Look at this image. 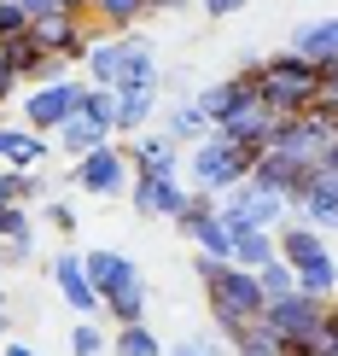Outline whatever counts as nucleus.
<instances>
[{
  "mask_svg": "<svg viewBox=\"0 0 338 356\" xmlns=\"http://www.w3.org/2000/svg\"><path fill=\"white\" fill-rule=\"evenodd\" d=\"M193 275H198V286H204V304H210V321H216V333L228 339H239L251 321H262V309H269V292H262V280L257 269H239V263H222V257H193Z\"/></svg>",
  "mask_w": 338,
  "mask_h": 356,
  "instance_id": "f257e3e1",
  "label": "nucleus"
},
{
  "mask_svg": "<svg viewBox=\"0 0 338 356\" xmlns=\"http://www.w3.org/2000/svg\"><path fill=\"white\" fill-rule=\"evenodd\" d=\"M245 76L257 82L262 106H269L274 117H298V111H310L315 94H321V65H315V58H303V53H291V47L274 53V58L245 65Z\"/></svg>",
  "mask_w": 338,
  "mask_h": 356,
  "instance_id": "f03ea898",
  "label": "nucleus"
},
{
  "mask_svg": "<svg viewBox=\"0 0 338 356\" xmlns=\"http://www.w3.org/2000/svg\"><path fill=\"white\" fill-rule=\"evenodd\" d=\"M257 146H233L228 135H204L193 152H187V181H193L198 193H228V187H239L245 175H251V164H257Z\"/></svg>",
  "mask_w": 338,
  "mask_h": 356,
  "instance_id": "7ed1b4c3",
  "label": "nucleus"
},
{
  "mask_svg": "<svg viewBox=\"0 0 338 356\" xmlns=\"http://www.w3.org/2000/svg\"><path fill=\"white\" fill-rule=\"evenodd\" d=\"M187 199H193V187L181 181V170H135V181H128V204H135V216H181Z\"/></svg>",
  "mask_w": 338,
  "mask_h": 356,
  "instance_id": "20e7f679",
  "label": "nucleus"
},
{
  "mask_svg": "<svg viewBox=\"0 0 338 356\" xmlns=\"http://www.w3.org/2000/svg\"><path fill=\"white\" fill-rule=\"evenodd\" d=\"M82 193H94V199H117V193H128V181H135V164H128V146H94L87 158H76V175H70Z\"/></svg>",
  "mask_w": 338,
  "mask_h": 356,
  "instance_id": "39448f33",
  "label": "nucleus"
},
{
  "mask_svg": "<svg viewBox=\"0 0 338 356\" xmlns=\"http://www.w3.org/2000/svg\"><path fill=\"white\" fill-rule=\"evenodd\" d=\"M321 316H327V298H310V292H286V298H269L262 309V321H269L274 333H280L286 350H303L321 327Z\"/></svg>",
  "mask_w": 338,
  "mask_h": 356,
  "instance_id": "423d86ee",
  "label": "nucleus"
},
{
  "mask_svg": "<svg viewBox=\"0 0 338 356\" xmlns=\"http://www.w3.org/2000/svg\"><path fill=\"white\" fill-rule=\"evenodd\" d=\"M216 211H222L228 222H251V228H280V222L291 216L280 193H269V187H257L251 175H245L239 187H228V193H216Z\"/></svg>",
  "mask_w": 338,
  "mask_h": 356,
  "instance_id": "0eeeda50",
  "label": "nucleus"
},
{
  "mask_svg": "<svg viewBox=\"0 0 338 356\" xmlns=\"http://www.w3.org/2000/svg\"><path fill=\"white\" fill-rule=\"evenodd\" d=\"M82 111V82H41L35 94L24 99V123L35 129V135H58V129L70 123V117Z\"/></svg>",
  "mask_w": 338,
  "mask_h": 356,
  "instance_id": "6e6552de",
  "label": "nucleus"
},
{
  "mask_svg": "<svg viewBox=\"0 0 338 356\" xmlns=\"http://www.w3.org/2000/svg\"><path fill=\"white\" fill-rule=\"evenodd\" d=\"M29 35L58 58H87V47H94V35L76 12H41V18H29Z\"/></svg>",
  "mask_w": 338,
  "mask_h": 356,
  "instance_id": "1a4fd4ad",
  "label": "nucleus"
},
{
  "mask_svg": "<svg viewBox=\"0 0 338 356\" xmlns=\"http://www.w3.org/2000/svg\"><path fill=\"white\" fill-rule=\"evenodd\" d=\"M82 263H87V280H94L99 304H111V298H123V292L146 286V275L135 269V257H123V251H82Z\"/></svg>",
  "mask_w": 338,
  "mask_h": 356,
  "instance_id": "9d476101",
  "label": "nucleus"
},
{
  "mask_svg": "<svg viewBox=\"0 0 338 356\" xmlns=\"http://www.w3.org/2000/svg\"><path fill=\"white\" fill-rule=\"evenodd\" d=\"M53 286H58V298H65L76 316H94V309H105L99 304V292H94V280H87V263H82V251H58L53 257Z\"/></svg>",
  "mask_w": 338,
  "mask_h": 356,
  "instance_id": "9b49d317",
  "label": "nucleus"
},
{
  "mask_svg": "<svg viewBox=\"0 0 338 356\" xmlns=\"http://www.w3.org/2000/svg\"><path fill=\"white\" fill-rule=\"evenodd\" d=\"M128 53H135V35H128V29H123V35H99L94 47H87V58H82L87 82H94V88H117V82H123Z\"/></svg>",
  "mask_w": 338,
  "mask_h": 356,
  "instance_id": "f8f14e48",
  "label": "nucleus"
},
{
  "mask_svg": "<svg viewBox=\"0 0 338 356\" xmlns=\"http://www.w3.org/2000/svg\"><path fill=\"white\" fill-rule=\"evenodd\" d=\"M251 94H257V82L239 70V76H228V82H210V88H198V94H193V106H198L204 117H210V129H222V123H228V117L239 111Z\"/></svg>",
  "mask_w": 338,
  "mask_h": 356,
  "instance_id": "ddd939ff",
  "label": "nucleus"
},
{
  "mask_svg": "<svg viewBox=\"0 0 338 356\" xmlns=\"http://www.w3.org/2000/svg\"><path fill=\"white\" fill-rule=\"evenodd\" d=\"M128 164L135 170H181V140L169 129H140L128 140Z\"/></svg>",
  "mask_w": 338,
  "mask_h": 356,
  "instance_id": "4468645a",
  "label": "nucleus"
},
{
  "mask_svg": "<svg viewBox=\"0 0 338 356\" xmlns=\"http://www.w3.org/2000/svg\"><path fill=\"white\" fill-rule=\"evenodd\" d=\"M228 222V216H222ZM233 234V263L239 269H262V263L280 257V240H274V228H251V222H228Z\"/></svg>",
  "mask_w": 338,
  "mask_h": 356,
  "instance_id": "2eb2a0df",
  "label": "nucleus"
},
{
  "mask_svg": "<svg viewBox=\"0 0 338 356\" xmlns=\"http://www.w3.org/2000/svg\"><path fill=\"white\" fill-rule=\"evenodd\" d=\"M274 240H280V257L298 269V263H310V257H321L327 251V234L315 228V222H303V216H286L280 228H274Z\"/></svg>",
  "mask_w": 338,
  "mask_h": 356,
  "instance_id": "dca6fc26",
  "label": "nucleus"
},
{
  "mask_svg": "<svg viewBox=\"0 0 338 356\" xmlns=\"http://www.w3.org/2000/svg\"><path fill=\"white\" fill-rule=\"evenodd\" d=\"M298 216H303V222H315L321 234L338 228V175H332V170H315V181H310V193H303Z\"/></svg>",
  "mask_w": 338,
  "mask_h": 356,
  "instance_id": "f3484780",
  "label": "nucleus"
},
{
  "mask_svg": "<svg viewBox=\"0 0 338 356\" xmlns=\"http://www.w3.org/2000/svg\"><path fill=\"white\" fill-rule=\"evenodd\" d=\"M41 158H47V140L35 135V129H12V123H0V164H12V170H35Z\"/></svg>",
  "mask_w": 338,
  "mask_h": 356,
  "instance_id": "a211bd4d",
  "label": "nucleus"
},
{
  "mask_svg": "<svg viewBox=\"0 0 338 356\" xmlns=\"http://www.w3.org/2000/svg\"><path fill=\"white\" fill-rule=\"evenodd\" d=\"M291 53H303V58H315L321 70L338 65V18H321V24H303L298 35H291Z\"/></svg>",
  "mask_w": 338,
  "mask_h": 356,
  "instance_id": "6ab92c4d",
  "label": "nucleus"
},
{
  "mask_svg": "<svg viewBox=\"0 0 338 356\" xmlns=\"http://www.w3.org/2000/svg\"><path fill=\"white\" fill-rule=\"evenodd\" d=\"M152 111H158V88H123L117 94V135L152 129Z\"/></svg>",
  "mask_w": 338,
  "mask_h": 356,
  "instance_id": "aec40b11",
  "label": "nucleus"
},
{
  "mask_svg": "<svg viewBox=\"0 0 338 356\" xmlns=\"http://www.w3.org/2000/svg\"><path fill=\"white\" fill-rule=\"evenodd\" d=\"M298 292H310V298H338V257L332 251H321V257L298 263Z\"/></svg>",
  "mask_w": 338,
  "mask_h": 356,
  "instance_id": "412c9836",
  "label": "nucleus"
},
{
  "mask_svg": "<svg viewBox=\"0 0 338 356\" xmlns=\"http://www.w3.org/2000/svg\"><path fill=\"white\" fill-rule=\"evenodd\" d=\"M105 140H111V129H99L94 117H82V111L58 129V152H65V158H87L94 146H105Z\"/></svg>",
  "mask_w": 338,
  "mask_h": 356,
  "instance_id": "4be33fe9",
  "label": "nucleus"
},
{
  "mask_svg": "<svg viewBox=\"0 0 338 356\" xmlns=\"http://www.w3.org/2000/svg\"><path fill=\"white\" fill-rule=\"evenodd\" d=\"M111 356H169V350L158 345V333L146 327V321H128V327H117V339H111Z\"/></svg>",
  "mask_w": 338,
  "mask_h": 356,
  "instance_id": "5701e85b",
  "label": "nucleus"
},
{
  "mask_svg": "<svg viewBox=\"0 0 338 356\" xmlns=\"http://www.w3.org/2000/svg\"><path fill=\"white\" fill-rule=\"evenodd\" d=\"M233 356H291V350L280 345V333H274L269 321H251V327L233 339Z\"/></svg>",
  "mask_w": 338,
  "mask_h": 356,
  "instance_id": "b1692460",
  "label": "nucleus"
},
{
  "mask_svg": "<svg viewBox=\"0 0 338 356\" xmlns=\"http://www.w3.org/2000/svg\"><path fill=\"white\" fill-rule=\"evenodd\" d=\"M146 12H152V0H94V18L105 29H135Z\"/></svg>",
  "mask_w": 338,
  "mask_h": 356,
  "instance_id": "393cba45",
  "label": "nucleus"
},
{
  "mask_svg": "<svg viewBox=\"0 0 338 356\" xmlns=\"http://www.w3.org/2000/svg\"><path fill=\"white\" fill-rule=\"evenodd\" d=\"M169 135L181 140V146H198L204 135H210V117H204L193 99H187V106H175V111H169Z\"/></svg>",
  "mask_w": 338,
  "mask_h": 356,
  "instance_id": "a878e982",
  "label": "nucleus"
},
{
  "mask_svg": "<svg viewBox=\"0 0 338 356\" xmlns=\"http://www.w3.org/2000/svg\"><path fill=\"white\" fill-rule=\"evenodd\" d=\"M82 117H94L99 129L117 135V88H94V82H87L82 88Z\"/></svg>",
  "mask_w": 338,
  "mask_h": 356,
  "instance_id": "bb28decb",
  "label": "nucleus"
},
{
  "mask_svg": "<svg viewBox=\"0 0 338 356\" xmlns=\"http://www.w3.org/2000/svg\"><path fill=\"white\" fill-rule=\"evenodd\" d=\"M257 280H262V292H269V298H286V292H298V269H291L286 257L262 263V269H257Z\"/></svg>",
  "mask_w": 338,
  "mask_h": 356,
  "instance_id": "cd10ccee",
  "label": "nucleus"
},
{
  "mask_svg": "<svg viewBox=\"0 0 338 356\" xmlns=\"http://www.w3.org/2000/svg\"><path fill=\"white\" fill-rule=\"evenodd\" d=\"M303 350H310V356H338V298L327 304V316H321V327H315V339Z\"/></svg>",
  "mask_w": 338,
  "mask_h": 356,
  "instance_id": "c85d7f7f",
  "label": "nucleus"
},
{
  "mask_svg": "<svg viewBox=\"0 0 338 356\" xmlns=\"http://www.w3.org/2000/svg\"><path fill=\"white\" fill-rule=\"evenodd\" d=\"M70 350H76V356H105V333H99V321H76V327H70Z\"/></svg>",
  "mask_w": 338,
  "mask_h": 356,
  "instance_id": "c756f323",
  "label": "nucleus"
},
{
  "mask_svg": "<svg viewBox=\"0 0 338 356\" xmlns=\"http://www.w3.org/2000/svg\"><path fill=\"white\" fill-rule=\"evenodd\" d=\"M12 240H35V234H29L24 204H0V245H12Z\"/></svg>",
  "mask_w": 338,
  "mask_h": 356,
  "instance_id": "7c9ffc66",
  "label": "nucleus"
},
{
  "mask_svg": "<svg viewBox=\"0 0 338 356\" xmlns=\"http://www.w3.org/2000/svg\"><path fill=\"white\" fill-rule=\"evenodd\" d=\"M24 29H29V12L18 6V0H0V41L24 35Z\"/></svg>",
  "mask_w": 338,
  "mask_h": 356,
  "instance_id": "2f4dec72",
  "label": "nucleus"
},
{
  "mask_svg": "<svg viewBox=\"0 0 338 356\" xmlns=\"http://www.w3.org/2000/svg\"><path fill=\"white\" fill-rule=\"evenodd\" d=\"M315 106H321V111H338V65L321 70V94H315Z\"/></svg>",
  "mask_w": 338,
  "mask_h": 356,
  "instance_id": "473e14b6",
  "label": "nucleus"
},
{
  "mask_svg": "<svg viewBox=\"0 0 338 356\" xmlns=\"http://www.w3.org/2000/svg\"><path fill=\"white\" fill-rule=\"evenodd\" d=\"M47 222H53L58 234H76V211H70V204H58V199L47 204Z\"/></svg>",
  "mask_w": 338,
  "mask_h": 356,
  "instance_id": "72a5a7b5",
  "label": "nucleus"
},
{
  "mask_svg": "<svg viewBox=\"0 0 338 356\" xmlns=\"http://www.w3.org/2000/svg\"><path fill=\"white\" fill-rule=\"evenodd\" d=\"M12 88H18V70H12V58H6V41H0V106L12 99Z\"/></svg>",
  "mask_w": 338,
  "mask_h": 356,
  "instance_id": "f704fd0d",
  "label": "nucleus"
},
{
  "mask_svg": "<svg viewBox=\"0 0 338 356\" xmlns=\"http://www.w3.org/2000/svg\"><path fill=\"white\" fill-rule=\"evenodd\" d=\"M245 6H251V0H204L210 18H233V12H245Z\"/></svg>",
  "mask_w": 338,
  "mask_h": 356,
  "instance_id": "c9c22d12",
  "label": "nucleus"
},
{
  "mask_svg": "<svg viewBox=\"0 0 338 356\" xmlns=\"http://www.w3.org/2000/svg\"><path fill=\"white\" fill-rule=\"evenodd\" d=\"M29 18H41V12H65V0H18Z\"/></svg>",
  "mask_w": 338,
  "mask_h": 356,
  "instance_id": "e433bc0d",
  "label": "nucleus"
},
{
  "mask_svg": "<svg viewBox=\"0 0 338 356\" xmlns=\"http://www.w3.org/2000/svg\"><path fill=\"white\" fill-rule=\"evenodd\" d=\"M29 251H35V240H12L6 245V263H29Z\"/></svg>",
  "mask_w": 338,
  "mask_h": 356,
  "instance_id": "4c0bfd02",
  "label": "nucleus"
},
{
  "mask_svg": "<svg viewBox=\"0 0 338 356\" xmlns=\"http://www.w3.org/2000/svg\"><path fill=\"white\" fill-rule=\"evenodd\" d=\"M169 356H210V350H204L198 339H181V345H169Z\"/></svg>",
  "mask_w": 338,
  "mask_h": 356,
  "instance_id": "58836bf2",
  "label": "nucleus"
},
{
  "mask_svg": "<svg viewBox=\"0 0 338 356\" xmlns=\"http://www.w3.org/2000/svg\"><path fill=\"white\" fill-rule=\"evenodd\" d=\"M187 0H152V12H181Z\"/></svg>",
  "mask_w": 338,
  "mask_h": 356,
  "instance_id": "ea45409f",
  "label": "nucleus"
},
{
  "mask_svg": "<svg viewBox=\"0 0 338 356\" xmlns=\"http://www.w3.org/2000/svg\"><path fill=\"white\" fill-rule=\"evenodd\" d=\"M0 356H35V350H29V345H18V339H12V345L0 350Z\"/></svg>",
  "mask_w": 338,
  "mask_h": 356,
  "instance_id": "a19ab883",
  "label": "nucleus"
},
{
  "mask_svg": "<svg viewBox=\"0 0 338 356\" xmlns=\"http://www.w3.org/2000/svg\"><path fill=\"white\" fill-rule=\"evenodd\" d=\"M12 333V309H0V339H6Z\"/></svg>",
  "mask_w": 338,
  "mask_h": 356,
  "instance_id": "79ce46f5",
  "label": "nucleus"
},
{
  "mask_svg": "<svg viewBox=\"0 0 338 356\" xmlns=\"http://www.w3.org/2000/svg\"><path fill=\"white\" fill-rule=\"evenodd\" d=\"M6 269H12V263H6V245H0V275H6Z\"/></svg>",
  "mask_w": 338,
  "mask_h": 356,
  "instance_id": "37998d69",
  "label": "nucleus"
},
{
  "mask_svg": "<svg viewBox=\"0 0 338 356\" xmlns=\"http://www.w3.org/2000/svg\"><path fill=\"white\" fill-rule=\"evenodd\" d=\"M0 309H6V292H0Z\"/></svg>",
  "mask_w": 338,
  "mask_h": 356,
  "instance_id": "c03bdc74",
  "label": "nucleus"
},
{
  "mask_svg": "<svg viewBox=\"0 0 338 356\" xmlns=\"http://www.w3.org/2000/svg\"><path fill=\"white\" fill-rule=\"evenodd\" d=\"M0 204H12V199H6V193H0Z\"/></svg>",
  "mask_w": 338,
  "mask_h": 356,
  "instance_id": "a18cd8bd",
  "label": "nucleus"
},
{
  "mask_svg": "<svg viewBox=\"0 0 338 356\" xmlns=\"http://www.w3.org/2000/svg\"><path fill=\"white\" fill-rule=\"evenodd\" d=\"M291 356H310V350H291Z\"/></svg>",
  "mask_w": 338,
  "mask_h": 356,
  "instance_id": "49530a36",
  "label": "nucleus"
}]
</instances>
